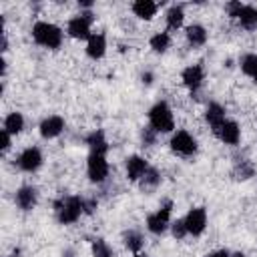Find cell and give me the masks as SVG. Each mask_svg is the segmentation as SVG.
I'll return each instance as SVG.
<instances>
[{
  "label": "cell",
  "instance_id": "obj_32",
  "mask_svg": "<svg viewBox=\"0 0 257 257\" xmlns=\"http://www.w3.org/2000/svg\"><path fill=\"white\" fill-rule=\"evenodd\" d=\"M10 147H12V135L2 128V131H0V151L6 153Z\"/></svg>",
  "mask_w": 257,
  "mask_h": 257
},
{
  "label": "cell",
  "instance_id": "obj_18",
  "mask_svg": "<svg viewBox=\"0 0 257 257\" xmlns=\"http://www.w3.org/2000/svg\"><path fill=\"white\" fill-rule=\"evenodd\" d=\"M131 10H133V14H135L137 18H141V20H153V16H155L157 10H159V4L153 2V0H137V2H133Z\"/></svg>",
  "mask_w": 257,
  "mask_h": 257
},
{
  "label": "cell",
  "instance_id": "obj_5",
  "mask_svg": "<svg viewBox=\"0 0 257 257\" xmlns=\"http://www.w3.org/2000/svg\"><path fill=\"white\" fill-rule=\"evenodd\" d=\"M169 147H171V151H173L175 155H179V157H193V155L197 153V149H199L197 139H195L189 131H185V128H179V131H175V133L171 135Z\"/></svg>",
  "mask_w": 257,
  "mask_h": 257
},
{
  "label": "cell",
  "instance_id": "obj_23",
  "mask_svg": "<svg viewBox=\"0 0 257 257\" xmlns=\"http://www.w3.org/2000/svg\"><path fill=\"white\" fill-rule=\"evenodd\" d=\"M149 46H151V50L157 52V54L167 52L169 46H171V34H169V32H155V34L149 38Z\"/></svg>",
  "mask_w": 257,
  "mask_h": 257
},
{
  "label": "cell",
  "instance_id": "obj_16",
  "mask_svg": "<svg viewBox=\"0 0 257 257\" xmlns=\"http://www.w3.org/2000/svg\"><path fill=\"white\" fill-rule=\"evenodd\" d=\"M205 120H207V124L211 126V131H217V128L227 120L225 108H223L219 102H209L207 108H205Z\"/></svg>",
  "mask_w": 257,
  "mask_h": 257
},
{
  "label": "cell",
  "instance_id": "obj_15",
  "mask_svg": "<svg viewBox=\"0 0 257 257\" xmlns=\"http://www.w3.org/2000/svg\"><path fill=\"white\" fill-rule=\"evenodd\" d=\"M86 56L92 60H100L106 54V36L102 32H92V36L86 40Z\"/></svg>",
  "mask_w": 257,
  "mask_h": 257
},
{
  "label": "cell",
  "instance_id": "obj_4",
  "mask_svg": "<svg viewBox=\"0 0 257 257\" xmlns=\"http://www.w3.org/2000/svg\"><path fill=\"white\" fill-rule=\"evenodd\" d=\"M94 22V14L90 10H80L78 16H72L66 24V32L70 38H76V40H88L92 36L90 32V26Z\"/></svg>",
  "mask_w": 257,
  "mask_h": 257
},
{
  "label": "cell",
  "instance_id": "obj_38",
  "mask_svg": "<svg viewBox=\"0 0 257 257\" xmlns=\"http://www.w3.org/2000/svg\"><path fill=\"white\" fill-rule=\"evenodd\" d=\"M10 257H18V255H10Z\"/></svg>",
  "mask_w": 257,
  "mask_h": 257
},
{
  "label": "cell",
  "instance_id": "obj_19",
  "mask_svg": "<svg viewBox=\"0 0 257 257\" xmlns=\"http://www.w3.org/2000/svg\"><path fill=\"white\" fill-rule=\"evenodd\" d=\"M185 38H187V42H189L193 48H199V46H203V44L207 42L209 34H207V28H205L203 24H191V26H187V30H185Z\"/></svg>",
  "mask_w": 257,
  "mask_h": 257
},
{
  "label": "cell",
  "instance_id": "obj_2",
  "mask_svg": "<svg viewBox=\"0 0 257 257\" xmlns=\"http://www.w3.org/2000/svg\"><path fill=\"white\" fill-rule=\"evenodd\" d=\"M149 126H153L159 135L175 133V116L169 102L159 100L149 108Z\"/></svg>",
  "mask_w": 257,
  "mask_h": 257
},
{
  "label": "cell",
  "instance_id": "obj_24",
  "mask_svg": "<svg viewBox=\"0 0 257 257\" xmlns=\"http://www.w3.org/2000/svg\"><path fill=\"white\" fill-rule=\"evenodd\" d=\"M22 128H24V116H22V112L14 110V112L6 114V118H4V131H8L14 137V135H20Z\"/></svg>",
  "mask_w": 257,
  "mask_h": 257
},
{
  "label": "cell",
  "instance_id": "obj_20",
  "mask_svg": "<svg viewBox=\"0 0 257 257\" xmlns=\"http://www.w3.org/2000/svg\"><path fill=\"white\" fill-rule=\"evenodd\" d=\"M185 20V10L181 4H173L169 6V10L165 12V22H167V30H179L183 26Z\"/></svg>",
  "mask_w": 257,
  "mask_h": 257
},
{
  "label": "cell",
  "instance_id": "obj_27",
  "mask_svg": "<svg viewBox=\"0 0 257 257\" xmlns=\"http://www.w3.org/2000/svg\"><path fill=\"white\" fill-rule=\"evenodd\" d=\"M233 175H235V179H239V181H247V179H251V177L255 175V169H253V165H251L249 161H239V163L235 165Z\"/></svg>",
  "mask_w": 257,
  "mask_h": 257
},
{
  "label": "cell",
  "instance_id": "obj_30",
  "mask_svg": "<svg viewBox=\"0 0 257 257\" xmlns=\"http://www.w3.org/2000/svg\"><path fill=\"white\" fill-rule=\"evenodd\" d=\"M157 131L153 128V126H145L143 131H141V141H143V145L145 147H153L155 145V141H157Z\"/></svg>",
  "mask_w": 257,
  "mask_h": 257
},
{
  "label": "cell",
  "instance_id": "obj_12",
  "mask_svg": "<svg viewBox=\"0 0 257 257\" xmlns=\"http://www.w3.org/2000/svg\"><path fill=\"white\" fill-rule=\"evenodd\" d=\"M62 131H64V118L60 114H50V116L42 118L40 124H38V133L46 141L48 139H56Z\"/></svg>",
  "mask_w": 257,
  "mask_h": 257
},
{
  "label": "cell",
  "instance_id": "obj_26",
  "mask_svg": "<svg viewBox=\"0 0 257 257\" xmlns=\"http://www.w3.org/2000/svg\"><path fill=\"white\" fill-rule=\"evenodd\" d=\"M241 70H243V74H247L249 78H253L257 82V54H253V52L245 54L241 58Z\"/></svg>",
  "mask_w": 257,
  "mask_h": 257
},
{
  "label": "cell",
  "instance_id": "obj_21",
  "mask_svg": "<svg viewBox=\"0 0 257 257\" xmlns=\"http://www.w3.org/2000/svg\"><path fill=\"white\" fill-rule=\"evenodd\" d=\"M237 20H239V24H241L245 30H249V32L257 30V8L251 6V4H245Z\"/></svg>",
  "mask_w": 257,
  "mask_h": 257
},
{
  "label": "cell",
  "instance_id": "obj_36",
  "mask_svg": "<svg viewBox=\"0 0 257 257\" xmlns=\"http://www.w3.org/2000/svg\"><path fill=\"white\" fill-rule=\"evenodd\" d=\"M229 257H247V255H245L243 251H235V253H231Z\"/></svg>",
  "mask_w": 257,
  "mask_h": 257
},
{
  "label": "cell",
  "instance_id": "obj_31",
  "mask_svg": "<svg viewBox=\"0 0 257 257\" xmlns=\"http://www.w3.org/2000/svg\"><path fill=\"white\" fill-rule=\"evenodd\" d=\"M243 6H245V4H241L239 0H233V2H227V4H225V12H227L229 18H239Z\"/></svg>",
  "mask_w": 257,
  "mask_h": 257
},
{
  "label": "cell",
  "instance_id": "obj_13",
  "mask_svg": "<svg viewBox=\"0 0 257 257\" xmlns=\"http://www.w3.org/2000/svg\"><path fill=\"white\" fill-rule=\"evenodd\" d=\"M14 203L22 211H32L38 203V189L32 185H22L14 195Z\"/></svg>",
  "mask_w": 257,
  "mask_h": 257
},
{
  "label": "cell",
  "instance_id": "obj_10",
  "mask_svg": "<svg viewBox=\"0 0 257 257\" xmlns=\"http://www.w3.org/2000/svg\"><path fill=\"white\" fill-rule=\"evenodd\" d=\"M213 135H215L221 143L231 145V147L239 145V141H241V128H239V124H237L235 120H231V118H227L217 131H213Z\"/></svg>",
  "mask_w": 257,
  "mask_h": 257
},
{
  "label": "cell",
  "instance_id": "obj_11",
  "mask_svg": "<svg viewBox=\"0 0 257 257\" xmlns=\"http://www.w3.org/2000/svg\"><path fill=\"white\" fill-rule=\"evenodd\" d=\"M149 169V161L141 155H131L126 157L124 161V171H126V179L133 181V183H139L143 179V175L147 173Z\"/></svg>",
  "mask_w": 257,
  "mask_h": 257
},
{
  "label": "cell",
  "instance_id": "obj_14",
  "mask_svg": "<svg viewBox=\"0 0 257 257\" xmlns=\"http://www.w3.org/2000/svg\"><path fill=\"white\" fill-rule=\"evenodd\" d=\"M181 80L183 84L191 90V92H197L201 86H203V80H205V70L201 64H191L187 66L183 72H181Z\"/></svg>",
  "mask_w": 257,
  "mask_h": 257
},
{
  "label": "cell",
  "instance_id": "obj_34",
  "mask_svg": "<svg viewBox=\"0 0 257 257\" xmlns=\"http://www.w3.org/2000/svg\"><path fill=\"white\" fill-rule=\"evenodd\" d=\"M231 253L227 251V249H217V251H213V253H209L207 257H229Z\"/></svg>",
  "mask_w": 257,
  "mask_h": 257
},
{
  "label": "cell",
  "instance_id": "obj_35",
  "mask_svg": "<svg viewBox=\"0 0 257 257\" xmlns=\"http://www.w3.org/2000/svg\"><path fill=\"white\" fill-rule=\"evenodd\" d=\"M141 80H143V84H153V72H143Z\"/></svg>",
  "mask_w": 257,
  "mask_h": 257
},
{
  "label": "cell",
  "instance_id": "obj_7",
  "mask_svg": "<svg viewBox=\"0 0 257 257\" xmlns=\"http://www.w3.org/2000/svg\"><path fill=\"white\" fill-rule=\"evenodd\" d=\"M108 161H106V155H96V153H90L88 159H86V175L90 179V183H104L108 179Z\"/></svg>",
  "mask_w": 257,
  "mask_h": 257
},
{
  "label": "cell",
  "instance_id": "obj_33",
  "mask_svg": "<svg viewBox=\"0 0 257 257\" xmlns=\"http://www.w3.org/2000/svg\"><path fill=\"white\" fill-rule=\"evenodd\" d=\"M98 207V201L96 199H84V215H92Z\"/></svg>",
  "mask_w": 257,
  "mask_h": 257
},
{
  "label": "cell",
  "instance_id": "obj_22",
  "mask_svg": "<svg viewBox=\"0 0 257 257\" xmlns=\"http://www.w3.org/2000/svg\"><path fill=\"white\" fill-rule=\"evenodd\" d=\"M122 241H124V247H126L131 253H137V255H139V251L145 247V237H143L139 231H135V229L124 231V233H122Z\"/></svg>",
  "mask_w": 257,
  "mask_h": 257
},
{
  "label": "cell",
  "instance_id": "obj_1",
  "mask_svg": "<svg viewBox=\"0 0 257 257\" xmlns=\"http://www.w3.org/2000/svg\"><path fill=\"white\" fill-rule=\"evenodd\" d=\"M54 211H56V221L60 225H72L84 215V199L80 195H68L60 197L54 201Z\"/></svg>",
  "mask_w": 257,
  "mask_h": 257
},
{
  "label": "cell",
  "instance_id": "obj_25",
  "mask_svg": "<svg viewBox=\"0 0 257 257\" xmlns=\"http://www.w3.org/2000/svg\"><path fill=\"white\" fill-rule=\"evenodd\" d=\"M161 173L155 169V167H149L147 169V173L143 175V179L139 181V187L143 189V191H155L159 185H161Z\"/></svg>",
  "mask_w": 257,
  "mask_h": 257
},
{
  "label": "cell",
  "instance_id": "obj_3",
  "mask_svg": "<svg viewBox=\"0 0 257 257\" xmlns=\"http://www.w3.org/2000/svg\"><path fill=\"white\" fill-rule=\"evenodd\" d=\"M32 38H34L36 44H40L44 48H50V50H56L62 44V28L52 24V22L38 20L32 26Z\"/></svg>",
  "mask_w": 257,
  "mask_h": 257
},
{
  "label": "cell",
  "instance_id": "obj_28",
  "mask_svg": "<svg viewBox=\"0 0 257 257\" xmlns=\"http://www.w3.org/2000/svg\"><path fill=\"white\" fill-rule=\"evenodd\" d=\"M90 251H92V257H112V247L100 237L92 241Z\"/></svg>",
  "mask_w": 257,
  "mask_h": 257
},
{
  "label": "cell",
  "instance_id": "obj_8",
  "mask_svg": "<svg viewBox=\"0 0 257 257\" xmlns=\"http://www.w3.org/2000/svg\"><path fill=\"white\" fill-rule=\"evenodd\" d=\"M42 163H44V159H42V151L38 147H26L16 159L18 169L24 173H36L42 167Z\"/></svg>",
  "mask_w": 257,
  "mask_h": 257
},
{
  "label": "cell",
  "instance_id": "obj_9",
  "mask_svg": "<svg viewBox=\"0 0 257 257\" xmlns=\"http://www.w3.org/2000/svg\"><path fill=\"white\" fill-rule=\"evenodd\" d=\"M183 219H185V225H187L189 235H193V237L203 235V231L207 229V211H205V207H193V209H189V213Z\"/></svg>",
  "mask_w": 257,
  "mask_h": 257
},
{
  "label": "cell",
  "instance_id": "obj_6",
  "mask_svg": "<svg viewBox=\"0 0 257 257\" xmlns=\"http://www.w3.org/2000/svg\"><path fill=\"white\" fill-rule=\"evenodd\" d=\"M171 211H173V201L167 199L155 213L147 217V229L153 235H163L171 227Z\"/></svg>",
  "mask_w": 257,
  "mask_h": 257
},
{
  "label": "cell",
  "instance_id": "obj_37",
  "mask_svg": "<svg viewBox=\"0 0 257 257\" xmlns=\"http://www.w3.org/2000/svg\"><path fill=\"white\" fill-rule=\"evenodd\" d=\"M137 257H147V255H137Z\"/></svg>",
  "mask_w": 257,
  "mask_h": 257
},
{
  "label": "cell",
  "instance_id": "obj_29",
  "mask_svg": "<svg viewBox=\"0 0 257 257\" xmlns=\"http://www.w3.org/2000/svg\"><path fill=\"white\" fill-rule=\"evenodd\" d=\"M171 235L177 239V241H181V239H185L187 235H189V231H187V225H185V219H177V221H171Z\"/></svg>",
  "mask_w": 257,
  "mask_h": 257
},
{
  "label": "cell",
  "instance_id": "obj_17",
  "mask_svg": "<svg viewBox=\"0 0 257 257\" xmlns=\"http://www.w3.org/2000/svg\"><path fill=\"white\" fill-rule=\"evenodd\" d=\"M84 143L88 145L90 153L106 155V151H108V141H106V137H104V131H100V128H96V131L88 133V135H86V139H84Z\"/></svg>",
  "mask_w": 257,
  "mask_h": 257
}]
</instances>
